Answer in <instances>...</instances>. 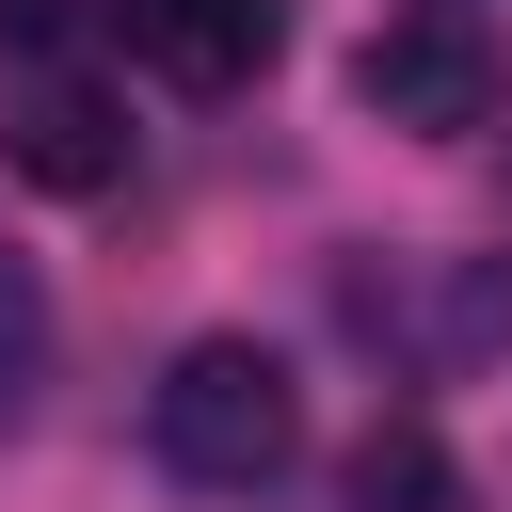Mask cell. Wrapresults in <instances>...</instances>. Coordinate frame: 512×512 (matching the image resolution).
I'll return each mask as SVG.
<instances>
[{
    "mask_svg": "<svg viewBox=\"0 0 512 512\" xmlns=\"http://www.w3.org/2000/svg\"><path fill=\"white\" fill-rule=\"evenodd\" d=\"M144 448H160L192 496H256V480H288V448H304V384H288V352H256V336H192V352L144 384Z\"/></svg>",
    "mask_w": 512,
    "mask_h": 512,
    "instance_id": "6da1fadb",
    "label": "cell"
},
{
    "mask_svg": "<svg viewBox=\"0 0 512 512\" xmlns=\"http://www.w3.org/2000/svg\"><path fill=\"white\" fill-rule=\"evenodd\" d=\"M352 96H368L384 128H416V144H464V128L496 112V32H480L464 0H416V16H384V32L352 48Z\"/></svg>",
    "mask_w": 512,
    "mask_h": 512,
    "instance_id": "7a4b0ae2",
    "label": "cell"
},
{
    "mask_svg": "<svg viewBox=\"0 0 512 512\" xmlns=\"http://www.w3.org/2000/svg\"><path fill=\"white\" fill-rule=\"evenodd\" d=\"M112 48H128L144 80H176V96H240V80L288 48V16H272V0H112Z\"/></svg>",
    "mask_w": 512,
    "mask_h": 512,
    "instance_id": "3957f363",
    "label": "cell"
},
{
    "mask_svg": "<svg viewBox=\"0 0 512 512\" xmlns=\"http://www.w3.org/2000/svg\"><path fill=\"white\" fill-rule=\"evenodd\" d=\"M0 144H16V176H32V192H112V176H128V112H112L96 80H32Z\"/></svg>",
    "mask_w": 512,
    "mask_h": 512,
    "instance_id": "277c9868",
    "label": "cell"
},
{
    "mask_svg": "<svg viewBox=\"0 0 512 512\" xmlns=\"http://www.w3.org/2000/svg\"><path fill=\"white\" fill-rule=\"evenodd\" d=\"M336 512H464V464H448V432L384 416V432L336 464Z\"/></svg>",
    "mask_w": 512,
    "mask_h": 512,
    "instance_id": "5b68a950",
    "label": "cell"
},
{
    "mask_svg": "<svg viewBox=\"0 0 512 512\" xmlns=\"http://www.w3.org/2000/svg\"><path fill=\"white\" fill-rule=\"evenodd\" d=\"M32 384H48V288H32V256L0 240V432L32 416Z\"/></svg>",
    "mask_w": 512,
    "mask_h": 512,
    "instance_id": "8992f818",
    "label": "cell"
},
{
    "mask_svg": "<svg viewBox=\"0 0 512 512\" xmlns=\"http://www.w3.org/2000/svg\"><path fill=\"white\" fill-rule=\"evenodd\" d=\"M464 352H512V272L496 256L448 272V304H432V368H464Z\"/></svg>",
    "mask_w": 512,
    "mask_h": 512,
    "instance_id": "52a82bcc",
    "label": "cell"
}]
</instances>
